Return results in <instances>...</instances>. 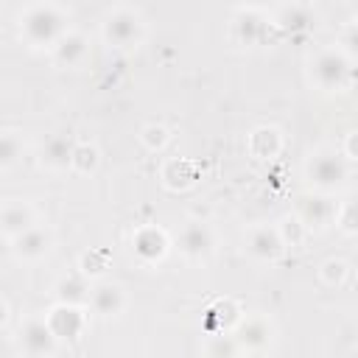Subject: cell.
I'll return each instance as SVG.
<instances>
[{
	"instance_id": "6da1fadb",
	"label": "cell",
	"mask_w": 358,
	"mask_h": 358,
	"mask_svg": "<svg viewBox=\"0 0 358 358\" xmlns=\"http://www.w3.org/2000/svg\"><path fill=\"white\" fill-rule=\"evenodd\" d=\"M64 11L56 3H34L20 14V31L31 45H56L64 31Z\"/></svg>"
},
{
	"instance_id": "d6a6232c",
	"label": "cell",
	"mask_w": 358,
	"mask_h": 358,
	"mask_svg": "<svg viewBox=\"0 0 358 358\" xmlns=\"http://www.w3.org/2000/svg\"><path fill=\"white\" fill-rule=\"evenodd\" d=\"M235 358H249V355H243V352H238V355H235Z\"/></svg>"
},
{
	"instance_id": "ac0fdd59",
	"label": "cell",
	"mask_w": 358,
	"mask_h": 358,
	"mask_svg": "<svg viewBox=\"0 0 358 358\" xmlns=\"http://www.w3.org/2000/svg\"><path fill=\"white\" fill-rule=\"evenodd\" d=\"M90 296H92V288L87 282V277L78 271V274H67L56 282V302L62 305H90Z\"/></svg>"
},
{
	"instance_id": "e0dca14e",
	"label": "cell",
	"mask_w": 358,
	"mask_h": 358,
	"mask_svg": "<svg viewBox=\"0 0 358 358\" xmlns=\"http://www.w3.org/2000/svg\"><path fill=\"white\" fill-rule=\"evenodd\" d=\"M87 50H90L87 36H84L81 31H67V34L53 45V59H56L59 64H64V67H76V64L84 62Z\"/></svg>"
},
{
	"instance_id": "484cf974",
	"label": "cell",
	"mask_w": 358,
	"mask_h": 358,
	"mask_svg": "<svg viewBox=\"0 0 358 358\" xmlns=\"http://www.w3.org/2000/svg\"><path fill=\"white\" fill-rule=\"evenodd\" d=\"M168 140H171V134H168V129H165L162 123H148V126L140 129V143H143L148 151H159V148H165Z\"/></svg>"
},
{
	"instance_id": "7a4b0ae2",
	"label": "cell",
	"mask_w": 358,
	"mask_h": 358,
	"mask_svg": "<svg viewBox=\"0 0 358 358\" xmlns=\"http://www.w3.org/2000/svg\"><path fill=\"white\" fill-rule=\"evenodd\" d=\"M305 179L313 190L330 193L347 182V162L336 148H316L305 162Z\"/></svg>"
},
{
	"instance_id": "5bb4252c",
	"label": "cell",
	"mask_w": 358,
	"mask_h": 358,
	"mask_svg": "<svg viewBox=\"0 0 358 358\" xmlns=\"http://www.w3.org/2000/svg\"><path fill=\"white\" fill-rule=\"evenodd\" d=\"M90 308L98 316H117L126 308V291L117 282H98L92 285V296H90Z\"/></svg>"
},
{
	"instance_id": "44dd1931",
	"label": "cell",
	"mask_w": 358,
	"mask_h": 358,
	"mask_svg": "<svg viewBox=\"0 0 358 358\" xmlns=\"http://www.w3.org/2000/svg\"><path fill=\"white\" fill-rule=\"evenodd\" d=\"M274 22L288 28V31H299V28H308L313 22V11L302 3H288V6H280L274 11Z\"/></svg>"
},
{
	"instance_id": "52a82bcc",
	"label": "cell",
	"mask_w": 358,
	"mask_h": 358,
	"mask_svg": "<svg viewBox=\"0 0 358 358\" xmlns=\"http://www.w3.org/2000/svg\"><path fill=\"white\" fill-rule=\"evenodd\" d=\"M45 322L50 324V330L56 333L59 341H76V338L84 333V324H87L84 310H81L78 305H62V302H56V305L48 310Z\"/></svg>"
},
{
	"instance_id": "7402d4cb",
	"label": "cell",
	"mask_w": 358,
	"mask_h": 358,
	"mask_svg": "<svg viewBox=\"0 0 358 358\" xmlns=\"http://www.w3.org/2000/svg\"><path fill=\"white\" fill-rule=\"evenodd\" d=\"M22 157V137L11 129L0 134V168H11Z\"/></svg>"
},
{
	"instance_id": "4dcf8cb0",
	"label": "cell",
	"mask_w": 358,
	"mask_h": 358,
	"mask_svg": "<svg viewBox=\"0 0 358 358\" xmlns=\"http://www.w3.org/2000/svg\"><path fill=\"white\" fill-rule=\"evenodd\" d=\"M338 50L347 56V59H358V25L352 22V25H347L344 31H341V39H338Z\"/></svg>"
},
{
	"instance_id": "d6986e66",
	"label": "cell",
	"mask_w": 358,
	"mask_h": 358,
	"mask_svg": "<svg viewBox=\"0 0 358 358\" xmlns=\"http://www.w3.org/2000/svg\"><path fill=\"white\" fill-rule=\"evenodd\" d=\"M282 148V137L274 126H257L249 131V154L255 159H274Z\"/></svg>"
},
{
	"instance_id": "4fadbf2b",
	"label": "cell",
	"mask_w": 358,
	"mask_h": 358,
	"mask_svg": "<svg viewBox=\"0 0 358 358\" xmlns=\"http://www.w3.org/2000/svg\"><path fill=\"white\" fill-rule=\"evenodd\" d=\"M235 341L241 350L246 352H257L266 350L271 344V324L263 316H249L235 327Z\"/></svg>"
},
{
	"instance_id": "2e32d148",
	"label": "cell",
	"mask_w": 358,
	"mask_h": 358,
	"mask_svg": "<svg viewBox=\"0 0 358 358\" xmlns=\"http://www.w3.org/2000/svg\"><path fill=\"white\" fill-rule=\"evenodd\" d=\"M232 31H235V39L241 45H257L263 39V34H266V20L255 8H238Z\"/></svg>"
},
{
	"instance_id": "4316f807",
	"label": "cell",
	"mask_w": 358,
	"mask_h": 358,
	"mask_svg": "<svg viewBox=\"0 0 358 358\" xmlns=\"http://www.w3.org/2000/svg\"><path fill=\"white\" fill-rule=\"evenodd\" d=\"M241 352L235 336H213L207 344V355L210 358H235Z\"/></svg>"
},
{
	"instance_id": "ffe728a7",
	"label": "cell",
	"mask_w": 358,
	"mask_h": 358,
	"mask_svg": "<svg viewBox=\"0 0 358 358\" xmlns=\"http://www.w3.org/2000/svg\"><path fill=\"white\" fill-rule=\"evenodd\" d=\"M162 182H165V187H171V190L190 187V185L196 182V165L187 162V159H168L165 168H162Z\"/></svg>"
},
{
	"instance_id": "9a60e30c",
	"label": "cell",
	"mask_w": 358,
	"mask_h": 358,
	"mask_svg": "<svg viewBox=\"0 0 358 358\" xmlns=\"http://www.w3.org/2000/svg\"><path fill=\"white\" fill-rule=\"evenodd\" d=\"M31 227H36V224H34V210H31V204L17 201V199L3 204L0 229H3V235H6L8 241H14L17 235H22V232L31 229Z\"/></svg>"
},
{
	"instance_id": "9c48e42d",
	"label": "cell",
	"mask_w": 358,
	"mask_h": 358,
	"mask_svg": "<svg viewBox=\"0 0 358 358\" xmlns=\"http://www.w3.org/2000/svg\"><path fill=\"white\" fill-rule=\"evenodd\" d=\"M76 140L70 134H50L45 140V145L39 148V162L48 171H64L73 165V151H76Z\"/></svg>"
},
{
	"instance_id": "8fae6325",
	"label": "cell",
	"mask_w": 358,
	"mask_h": 358,
	"mask_svg": "<svg viewBox=\"0 0 358 358\" xmlns=\"http://www.w3.org/2000/svg\"><path fill=\"white\" fill-rule=\"evenodd\" d=\"M50 246H53V232L45 227H31L11 241V249L20 260H39L50 252Z\"/></svg>"
},
{
	"instance_id": "83f0119b",
	"label": "cell",
	"mask_w": 358,
	"mask_h": 358,
	"mask_svg": "<svg viewBox=\"0 0 358 358\" xmlns=\"http://www.w3.org/2000/svg\"><path fill=\"white\" fill-rule=\"evenodd\" d=\"M338 227L344 229V232H358V193L355 196H350L341 207H338Z\"/></svg>"
},
{
	"instance_id": "f1b7e54d",
	"label": "cell",
	"mask_w": 358,
	"mask_h": 358,
	"mask_svg": "<svg viewBox=\"0 0 358 358\" xmlns=\"http://www.w3.org/2000/svg\"><path fill=\"white\" fill-rule=\"evenodd\" d=\"M232 310H235V305H232L229 299L215 302V305L207 310V327H213V330L227 327V324H229V319H232Z\"/></svg>"
},
{
	"instance_id": "5b68a950",
	"label": "cell",
	"mask_w": 358,
	"mask_h": 358,
	"mask_svg": "<svg viewBox=\"0 0 358 358\" xmlns=\"http://www.w3.org/2000/svg\"><path fill=\"white\" fill-rule=\"evenodd\" d=\"M296 218L305 224V229H324L338 218V204L319 190H308L296 199Z\"/></svg>"
},
{
	"instance_id": "603a6c76",
	"label": "cell",
	"mask_w": 358,
	"mask_h": 358,
	"mask_svg": "<svg viewBox=\"0 0 358 358\" xmlns=\"http://www.w3.org/2000/svg\"><path fill=\"white\" fill-rule=\"evenodd\" d=\"M98 159H101V154L92 143H78L76 151H73V165L70 168L76 173H92L98 168Z\"/></svg>"
},
{
	"instance_id": "3957f363",
	"label": "cell",
	"mask_w": 358,
	"mask_h": 358,
	"mask_svg": "<svg viewBox=\"0 0 358 358\" xmlns=\"http://www.w3.org/2000/svg\"><path fill=\"white\" fill-rule=\"evenodd\" d=\"M310 78L319 90H327V92H338L350 84L352 78V67H350V59L336 50V48H324L319 50L313 59H310Z\"/></svg>"
},
{
	"instance_id": "8992f818",
	"label": "cell",
	"mask_w": 358,
	"mask_h": 358,
	"mask_svg": "<svg viewBox=\"0 0 358 358\" xmlns=\"http://www.w3.org/2000/svg\"><path fill=\"white\" fill-rule=\"evenodd\" d=\"M56 344L59 338L45 319H28L20 327V347L28 358H50L56 352Z\"/></svg>"
},
{
	"instance_id": "d4e9b609",
	"label": "cell",
	"mask_w": 358,
	"mask_h": 358,
	"mask_svg": "<svg viewBox=\"0 0 358 358\" xmlns=\"http://www.w3.org/2000/svg\"><path fill=\"white\" fill-rule=\"evenodd\" d=\"M78 268H81L84 277H101V274L109 268V257H106V252H101V249H87V252H81V257H78Z\"/></svg>"
},
{
	"instance_id": "cb8c5ba5",
	"label": "cell",
	"mask_w": 358,
	"mask_h": 358,
	"mask_svg": "<svg viewBox=\"0 0 358 358\" xmlns=\"http://www.w3.org/2000/svg\"><path fill=\"white\" fill-rule=\"evenodd\" d=\"M277 232H280L285 249H288V246L296 249V246H302V241H305V224H302L296 215H285V218L277 224Z\"/></svg>"
},
{
	"instance_id": "277c9868",
	"label": "cell",
	"mask_w": 358,
	"mask_h": 358,
	"mask_svg": "<svg viewBox=\"0 0 358 358\" xmlns=\"http://www.w3.org/2000/svg\"><path fill=\"white\" fill-rule=\"evenodd\" d=\"M103 39L112 45V48H131L140 42L143 36V20L134 8L129 6H117L106 14L103 20Z\"/></svg>"
},
{
	"instance_id": "836d02e7",
	"label": "cell",
	"mask_w": 358,
	"mask_h": 358,
	"mask_svg": "<svg viewBox=\"0 0 358 358\" xmlns=\"http://www.w3.org/2000/svg\"><path fill=\"white\" fill-rule=\"evenodd\" d=\"M355 25H358V17H355Z\"/></svg>"
},
{
	"instance_id": "30bf717a",
	"label": "cell",
	"mask_w": 358,
	"mask_h": 358,
	"mask_svg": "<svg viewBox=\"0 0 358 358\" xmlns=\"http://www.w3.org/2000/svg\"><path fill=\"white\" fill-rule=\"evenodd\" d=\"M131 249H134V255H137L140 260L154 263V260L165 257V252H168V235H165L159 227L145 224V227L134 229V235H131Z\"/></svg>"
},
{
	"instance_id": "f546056e",
	"label": "cell",
	"mask_w": 358,
	"mask_h": 358,
	"mask_svg": "<svg viewBox=\"0 0 358 358\" xmlns=\"http://www.w3.org/2000/svg\"><path fill=\"white\" fill-rule=\"evenodd\" d=\"M347 263L344 260H336V257H330V260H324L322 263V268H319V274H322V280H324V285H341L344 282V277H347Z\"/></svg>"
},
{
	"instance_id": "1f68e13d",
	"label": "cell",
	"mask_w": 358,
	"mask_h": 358,
	"mask_svg": "<svg viewBox=\"0 0 358 358\" xmlns=\"http://www.w3.org/2000/svg\"><path fill=\"white\" fill-rule=\"evenodd\" d=\"M344 157L358 159V131H350V134L344 137Z\"/></svg>"
},
{
	"instance_id": "ba28073f",
	"label": "cell",
	"mask_w": 358,
	"mask_h": 358,
	"mask_svg": "<svg viewBox=\"0 0 358 358\" xmlns=\"http://www.w3.org/2000/svg\"><path fill=\"white\" fill-rule=\"evenodd\" d=\"M246 252L255 260H268L271 263L285 252V243H282L277 227H255L246 235Z\"/></svg>"
},
{
	"instance_id": "7c38bea8",
	"label": "cell",
	"mask_w": 358,
	"mask_h": 358,
	"mask_svg": "<svg viewBox=\"0 0 358 358\" xmlns=\"http://www.w3.org/2000/svg\"><path fill=\"white\" fill-rule=\"evenodd\" d=\"M213 249V232L207 224L201 221H187L182 229H179V252L190 260H199L204 257L207 252Z\"/></svg>"
}]
</instances>
